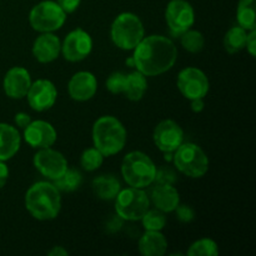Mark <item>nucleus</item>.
I'll return each mask as SVG.
<instances>
[{
    "instance_id": "obj_1",
    "label": "nucleus",
    "mask_w": 256,
    "mask_h": 256,
    "mask_svg": "<svg viewBox=\"0 0 256 256\" xmlns=\"http://www.w3.org/2000/svg\"><path fill=\"white\" fill-rule=\"evenodd\" d=\"M176 59V46L169 38L162 35L142 38L132 55L134 66L145 76L164 74L174 66Z\"/></svg>"
},
{
    "instance_id": "obj_2",
    "label": "nucleus",
    "mask_w": 256,
    "mask_h": 256,
    "mask_svg": "<svg viewBox=\"0 0 256 256\" xmlns=\"http://www.w3.org/2000/svg\"><path fill=\"white\" fill-rule=\"evenodd\" d=\"M25 208L36 220L48 222L55 219L62 209L60 192L52 182H35L25 194Z\"/></svg>"
},
{
    "instance_id": "obj_3",
    "label": "nucleus",
    "mask_w": 256,
    "mask_h": 256,
    "mask_svg": "<svg viewBox=\"0 0 256 256\" xmlns=\"http://www.w3.org/2000/svg\"><path fill=\"white\" fill-rule=\"evenodd\" d=\"M92 142L104 156L122 152L126 142V130L114 116H102L92 126Z\"/></svg>"
},
{
    "instance_id": "obj_4",
    "label": "nucleus",
    "mask_w": 256,
    "mask_h": 256,
    "mask_svg": "<svg viewBox=\"0 0 256 256\" xmlns=\"http://www.w3.org/2000/svg\"><path fill=\"white\" fill-rule=\"evenodd\" d=\"M122 175L132 188L144 189L155 182L156 166L146 154L132 152L122 160Z\"/></svg>"
},
{
    "instance_id": "obj_5",
    "label": "nucleus",
    "mask_w": 256,
    "mask_h": 256,
    "mask_svg": "<svg viewBox=\"0 0 256 256\" xmlns=\"http://www.w3.org/2000/svg\"><path fill=\"white\" fill-rule=\"evenodd\" d=\"M142 20L132 12H122L112 22L110 35L118 48L122 50H134L144 38Z\"/></svg>"
},
{
    "instance_id": "obj_6",
    "label": "nucleus",
    "mask_w": 256,
    "mask_h": 256,
    "mask_svg": "<svg viewBox=\"0 0 256 256\" xmlns=\"http://www.w3.org/2000/svg\"><path fill=\"white\" fill-rule=\"evenodd\" d=\"M172 156L175 166L189 178H202L209 170V158L204 150L192 142H182Z\"/></svg>"
},
{
    "instance_id": "obj_7",
    "label": "nucleus",
    "mask_w": 256,
    "mask_h": 256,
    "mask_svg": "<svg viewBox=\"0 0 256 256\" xmlns=\"http://www.w3.org/2000/svg\"><path fill=\"white\" fill-rule=\"evenodd\" d=\"M150 200L146 192L138 188L120 190L115 200V210L120 219L136 222L149 210Z\"/></svg>"
},
{
    "instance_id": "obj_8",
    "label": "nucleus",
    "mask_w": 256,
    "mask_h": 256,
    "mask_svg": "<svg viewBox=\"0 0 256 256\" xmlns=\"http://www.w3.org/2000/svg\"><path fill=\"white\" fill-rule=\"evenodd\" d=\"M66 20V12L56 2L44 0L35 5L29 14V22L35 32H52L60 29Z\"/></svg>"
},
{
    "instance_id": "obj_9",
    "label": "nucleus",
    "mask_w": 256,
    "mask_h": 256,
    "mask_svg": "<svg viewBox=\"0 0 256 256\" xmlns=\"http://www.w3.org/2000/svg\"><path fill=\"white\" fill-rule=\"evenodd\" d=\"M165 19L170 32L174 36H180L192 26L195 22V12L186 0H172L165 10Z\"/></svg>"
},
{
    "instance_id": "obj_10",
    "label": "nucleus",
    "mask_w": 256,
    "mask_h": 256,
    "mask_svg": "<svg viewBox=\"0 0 256 256\" xmlns=\"http://www.w3.org/2000/svg\"><path fill=\"white\" fill-rule=\"evenodd\" d=\"M178 88L186 99H204L209 92V79L198 68H185L178 75Z\"/></svg>"
},
{
    "instance_id": "obj_11",
    "label": "nucleus",
    "mask_w": 256,
    "mask_h": 256,
    "mask_svg": "<svg viewBox=\"0 0 256 256\" xmlns=\"http://www.w3.org/2000/svg\"><path fill=\"white\" fill-rule=\"evenodd\" d=\"M34 166L42 176L50 180H56L66 172L68 162L62 152L52 150L50 148L40 149L34 155Z\"/></svg>"
},
{
    "instance_id": "obj_12",
    "label": "nucleus",
    "mask_w": 256,
    "mask_h": 256,
    "mask_svg": "<svg viewBox=\"0 0 256 256\" xmlns=\"http://www.w3.org/2000/svg\"><path fill=\"white\" fill-rule=\"evenodd\" d=\"M92 49V40L89 32L82 29H75L66 35L62 44V56L68 62H82L89 56Z\"/></svg>"
},
{
    "instance_id": "obj_13",
    "label": "nucleus",
    "mask_w": 256,
    "mask_h": 256,
    "mask_svg": "<svg viewBox=\"0 0 256 256\" xmlns=\"http://www.w3.org/2000/svg\"><path fill=\"white\" fill-rule=\"evenodd\" d=\"M152 139L162 152H174L184 142V132L174 120H162L155 128Z\"/></svg>"
},
{
    "instance_id": "obj_14",
    "label": "nucleus",
    "mask_w": 256,
    "mask_h": 256,
    "mask_svg": "<svg viewBox=\"0 0 256 256\" xmlns=\"http://www.w3.org/2000/svg\"><path fill=\"white\" fill-rule=\"evenodd\" d=\"M58 92L50 80L40 79L32 82L28 90V102L35 112H45L50 109L56 102Z\"/></svg>"
},
{
    "instance_id": "obj_15",
    "label": "nucleus",
    "mask_w": 256,
    "mask_h": 256,
    "mask_svg": "<svg viewBox=\"0 0 256 256\" xmlns=\"http://www.w3.org/2000/svg\"><path fill=\"white\" fill-rule=\"evenodd\" d=\"M24 139L32 148L44 149L54 145L56 142V132L50 122L36 120L24 129Z\"/></svg>"
},
{
    "instance_id": "obj_16",
    "label": "nucleus",
    "mask_w": 256,
    "mask_h": 256,
    "mask_svg": "<svg viewBox=\"0 0 256 256\" xmlns=\"http://www.w3.org/2000/svg\"><path fill=\"white\" fill-rule=\"evenodd\" d=\"M32 85L29 72L22 66H14L5 74L2 88L5 94L12 99H22L26 96L28 90Z\"/></svg>"
},
{
    "instance_id": "obj_17",
    "label": "nucleus",
    "mask_w": 256,
    "mask_h": 256,
    "mask_svg": "<svg viewBox=\"0 0 256 256\" xmlns=\"http://www.w3.org/2000/svg\"><path fill=\"white\" fill-rule=\"evenodd\" d=\"M69 95L76 102H86L90 100L98 90L96 78L89 72H79L74 74L68 85Z\"/></svg>"
},
{
    "instance_id": "obj_18",
    "label": "nucleus",
    "mask_w": 256,
    "mask_h": 256,
    "mask_svg": "<svg viewBox=\"0 0 256 256\" xmlns=\"http://www.w3.org/2000/svg\"><path fill=\"white\" fill-rule=\"evenodd\" d=\"M62 52V42L56 35L52 32H42L32 44V55L39 62L46 64L58 59Z\"/></svg>"
},
{
    "instance_id": "obj_19",
    "label": "nucleus",
    "mask_w": 256,
    "mask_h": 256,
    "mask_svg": "<svg viewBox=\"0 0 256 256\" xmlns=\"http://www.w3.org/2000/svg\"><path fill=\"white\" fill-rule=\"evenodd\" d=\"M150 198L156 209L162 212H175L180 204L179 192L172 184H159L152 189Z\"/></svg>"
},
{
    "instance_id": "obj_20",
    "label": "nucleus",
    "mask_w": 256,
    "mask_h": 256,
    "mask_svg": "<svg viewBox=\"0 0 256 256\" xmlns=\"http://www.w3.org/2000/svg\"><path fill=\"white\" fill-rule=\"evenodd\" d=\"M20 134L14 126L0 122V162L12 159L19 152Z\"/></svg>"
},
{
    "instance_id": "obj_21",
    "label": "nucleus",
    "mask_w": 256,
    "mask_h": 256,
    "mask_svg": "<svg viewBox=\"0 0 256 256\" xmlns=\"http://www.w3.org/2000/svg\"><path fill=\"white\" fill-rule=\"evenodd\" d=\"M166 249L168 242L160 232L146 230L139 240V252L144 256H162Z\"/></svg>"
},
{
    "instance_id": "obj_22",
    "label": "nucleus",
    "mask_w": 256,
    "mask_h": 256,
    "mask_svg": "<svg viewBox=\"0 0 256 256\" xmlns=\"http://www.w3.org/2000/svg\"><path fill=\"white\" fill-rule=\"evenodd\" d=\"M120 190L119 180L112 175H100L92 180V192L102 200L115 199Z\"/></svg>"
},
{
    "instance_id": "obj_23",
    "label": "nucleus",
    "mask_w": 256,
    "mask_h": 256,
    "mask_svg": "<svg viewBox=\"0 0 256 256\" xmlns=\"http://www.w3.org/2000/svg\"><path fill=\"white\" fill-rule=\"evenodd\" d=\"M148 89V82L144 74L140 72H130L126 75V84H125L124 94L132 102H139L144 96Z\"/></svg>"
},
{
    "instance_id": "obj_24",
    "label": "nucleus",
    "mask_w": 256,
    "mask_h": 256,
    "mask_svg": "<svg viewBox=\"0 0 256 256\" xmlns=\"http://www.w3.org/2000/svg\"><path fill=\"white\" fill-rule=\"evenodd\" d=\"M248 32L244 28L232 26L224 36V48L229 54H236L245 48Z\"/></svg>"
},
{
    "instance_id": "obj_25",
    "label": "nucleus",
    "mask_w": 256,
    "mask_h": 256,
    "mask_svg": "<svg viewBox=\"0 0 256 256\" xmlns=\"http://www.w3.org/2000/svg\"><path fill=\"white\" fill-rule=\"evenodd\" d=\"M236 19L240 26L246 32L255 29V0H239Z\"/></svg>"
},
{
    "instance_id": "obj_26",
    "label": "nucleus",
    "mask_w": 256,
    "mask_h": 256,
    "mask_svg": "<svg viewBox=\"0 0 256 256\" xmlns=\"http://www.w3.org/2000/svg\"><path fill=\"white\" fill-rule=\"evenodd\" d=\"M82 182V176L78 170L69 169L68 168L66 172L59 178V179L54 180V185L58 188L59 192H72L79 189V186Z\"/></svg>"
},
{
    "instance_id": "obj_27",
    "label": "nucleus",
    "mask_w": 256,
    "mask_h": 256,
    "mask_svg": "<svg viewBox=\"0 0 256 256\" xmlns=\"http://www.w3.org/2000/svg\"><path fill=\"white\" fill-rule=\"evenodd\" d=\"M180 42L185 50H188L189 52H194V54L202 52L205 44V39L202 32L192 29L186 30L180 35Z\"/></svg>"
},
{
    "instance_id": "obj_28",
    "label": "nucleus",
    "mask_w": 256,
    "mask_h": 256,
    "mask_svg": "<svg viewBox=\"0 0 256 256\" xmlns=\"http://www.w3.org/2000/svg\"><path fill=\"white\" fill-rule=\"evenodd\" d=\"M218 254H219L218 244L212 239L208 238L192 242L188 252L189 256H216Z\"/></svg>"
},
{
    "instance_id": "obj_29",
    "label": "nucleus",
    "mask_w": 256,
    "mask_h": 256,
    "mask_svg": "<svg viewBox=\"0 0 256 256\" xmlns=\"http://www.w3.org/2000/svg\"><path fill=\"white\" fill-rule=\"evenodd\" d=\"M140 220L142 222V226L145 228V230H150V232H160L164 229L165 224H166L165 212L159 209L148 210Z\"/></svg>"
},
{
    "instance_id": "obj_30",
    "label": "nucleus",
    "mask_w": 256,
    "mask_h": 256,
    "mask_svg": "<svg viewBox=\"0 0 256 256\" xmlns=\"http://www.w3.org/2000/svg\"><path fill=\"white\" fill-rule=\"evenodd\" d=\"M104 158V155L96 148H90V149H86L82 154L80 164H82V169L86 170V172H94V170L99 169L102 166Z\"/></svg>"
},
{
    "instance_id": "obj_31",
    "label": "nucleus",
    "mask_w": 256,
    "mask_h": 256,
    "mask_svg": "<svg viewBox=\"0 0 256 256\" xmlns=\"http://www.w3.org/2000/svg\"><path fill=\"white\" fill-rule=\"evenodd\" d=\"M125 84H126V75L122 72H112L106 80V89L112 94H124Z\"/></svg>"
},
{
    "instance_id": "obj_32",
    "label": "nucleus",
    "mask_w": 256,
    "mask_h": 256,
    "mask_svg": "<svg viewBox=\"0 0 256 256\" xmlns=\"http://www.w3.org/2000/svg\"><path fill=\"white\" fill-rule=\"evenodd\" d=\"M175 212H176L178 219L182 222H190L192 220H194L195 218L194 210H192L189 205H178Z\"/></svg>"
},
{
    "instance_id": "obj_33",
    "label": "nucleus",
    "mask_w": 256,
    "mask_h": 256,
    "mask_svg": "<svg viewBox=\"0 0 256 256\" xmlns=\"http://www.w3.org/2000/svg\"><path fill=\"white\" fill-rule=\"evenodd\" d=\"M176 180L175 174L170 169H162L160 172L156 170V176H155V182H159V184H172Z\"/></svg>"
},
{
    "instance_id": "obj_34",
    "label": "nucleus",
    "mask_w": 256,
    "mask_h": 256,
    "mask_svg": "<svg viewBox=\"0 0 256 256\" xmlns=\"http://www.w3.org/2000/svg\"><path fill=\"white\" fill-rule=\"evenodd\" d=\"M80 2L82 0H56V2L59 4V6L64 10L66 14H70V12H74L75 10L79 8Z\"/></svg>"
},
{
    "instance_id": "obj_35",
    "label": "nucleus",
    "mask_w": 256,
    "mask_h": 256,
    "mask_svg": "<svg viewBox=\"0 0 256 256\" xmlns=\"http://www.w3.org/2000/svg\"><path fill=\"white\" fill-rule=\"evenodd\" d=\"M245 46H246L249 54L252 55V58H255V55H256V29L250 30V32L248 34V36H246Z\"/></svg>"
},
{
    "instance_id": "obj_36",
    "label": "nucleus",
    "mask_w": 256,
    "mask_h": 256,
    "mask_svg": "<svg viewBox=\"0 0 256 256\" xmlns=\"http://www.w3.org/2000/svg\"><path fill=\"white\" fill-rule=\"evenodd\" d=\"M14 120L15 124H16L20 129H25V128L32 122V119H30V116L26 112H18V114L15 115Z\"/></svg>"
},
{
    "instance_id": "obj_37",
    "label": "nucleus",
    "mask_w": 256,
    "mask_h": 256,
    "mask_svg": "<svg viewBox=\"0 0 256 256\" xmlns=\"http://www.w3.org/2000/svg\"><path fill=\"white\" fill-rule=\"evenodd\" d=\"M8 178H9V169H8L6 165L4 164V162H0V189L5 185V182H8Z\"/></svg>"
},
{
    "instance_id": "obj_38",
    "label": "nucleus",
    "mask_w": 256,
    "mask_h": 256,
    "mask_svg": "<svg viewBox=\"0 0 256 256\" xmlns=\"http://www.w3.org/2000/svg\"><path fill=\"white\" fill-rule=\"evenodd\" d=\"M190 106L194 112H200L204 109V99H192Z\"/></svg>"
},
{
    "instance_id": "obj_39",
    "label": "nucleus",
    "mask_w": 256,
    "mask_h": 256,
    "mask_svg": "<svg viewBox=\"0 0 256 256\" xmlns=\"http://www.w3.org/2000/svg\"><path fill=\"white\" fill-rule=\"evenodd\" d=\"M68 254H69V252H68L62 246H54L49 252H48V255L50 256H65Z\"/></svg>"
}]
</instances>
